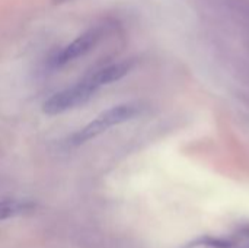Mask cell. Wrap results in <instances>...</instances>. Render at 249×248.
<instances>
[{
	"label": "cell",
	"instance_id": "5b68a950",
	"mask_svg": "<svg viewBox=\"0 0 249 248\" xmlns=\"http://www.w3.org/2000/svg\"><path fill=\"white\" fill-rule=\"evenodd\" d=\"M32 209V203L22 200H3L0 202V221H6L22 215Z\"/></svg>",
	"mask_w": 249,
	"mask_h": 248
},
{
	"label": "cell",
	"instance_id": "6da1fadb",
	"mask_svg": "<svg viewBox=\"0 0 249 248\" xmlns=\"http://www.w3.org/2000/svg\"><path fill=\"white\" fill-rule=\"evenodd\" d=\"M139 113H140V107L136 104L115 105V107L101 113L95 120H92L89 124H86L85 127L77 130L74 134H71L69 143L74 145V146L83 145V143L98 137L99 134L105 133L111 127H115V126H120L123 123L133 120Z\"/></svg>",
	"mask_w": 249,
	"mask_h": 248
},
{
	"label": "cell",
	"instance_id": "277c9868",
	"mask_svg": "<svg viewBox=\"0 0 249 248\" xmlns=\"http://www.w3.org/2000/svg\"><path fill=\"white\" fill-rule=\"evenodd\" d=\"M131 63L130 61H121V63H115V64H109L105 66L102 69L95 70L93 73H90L88 77L90 79V82L99 89L104 85H109L112 82L120 80L121 77H124L130 70H131Z\"/></svg>",
	"mask_w": 249,
	"mask_h": 248
},
{
	"label": "cell",
	"instance_id": "3957f363",
	"mask_svg": "<svg viewBox=\"0 0 249 248\" xmlns=\"http://www.w3.org/2000/svg\"><path fill=\"white\" fill-rule=\"evenodd\" d=\"M107 28L102 25H96L89 28L88 31H85L82 35H79L73 42H70L69 45H66L54 58L53 63L55 66H64L70 61H74L79 57H83L85 54H88L89 51H92L104 38Z\"/></svg>",
	"mask_w": 249,
	"mask_h": 248
},
{
	"label": "cell",
	"instance_id": "7a4b0ae2",
	"mask_svg": "<svg viewBox=\"0 0 249 248\" xmlns=\"http://www.w3.org/2000/svg\"><path fill=\"white\" fill-rule=\"evenodd\" d=\"M96 91H98V88L86 76L85 79L74 83L73 86L66 88L63 91L54 94L53 96H50L44 102L42 111L47 115H58L66 111L74 110V108L86 104L93 96V94Z\"/></svg>",
	"mask_w": 249,
	"mask_h": 248
}]
</instances>
